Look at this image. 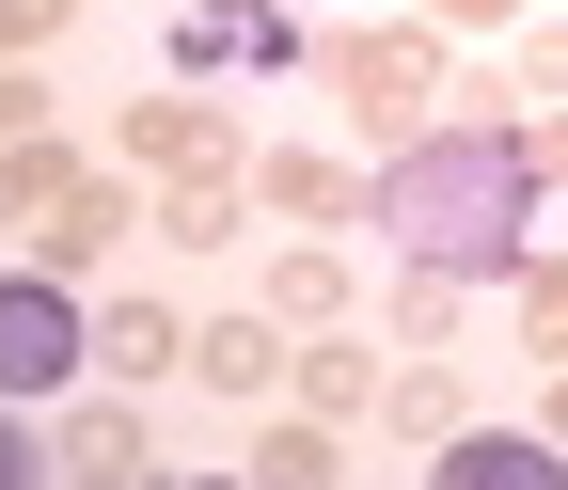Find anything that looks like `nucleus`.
Returning <instances> with one entry per match:
<instances>
[{
    "label": "nucleus",
    "mask_w": 568,
    "mask_h": 490,
    "mask_svg": "<svg viewBox=\"0 0 568 490\" xmlns=\"http://www.w3.org/2000/svg\"><path fill=\"white\" fill-rule=\"evenodd\" d=\"M364 222L410 253V269H458V286H489V269H521L537 253V159L506 143V127H410V143L379 159L364 190Z\"/></svg>",
    "instance_id": "1"
},
{
    "label": "nucleus",
    "mask_w": 568,
    "mask_h": 490,
    "mask_svg": "<svg viewBox=\"0 0 568 490\" xmlns=\"http://www.w3.org/2000/svg\"><path fill=\"white\" fill-rule=\"evenodd\" d=\"M316 63H332V96L364 111L379 143H410V127H443V32H426V17H395V32H332Z\"/></svg>",
    "instance_id": "2"
},
{
    "label": "nucleus",
    "mask_w": 568,
    "mask_h": 490,
    "mask_svg": "<svg viewBox=\"0 0 568 490\" xmlns=\"http://www.w3.org/2000/svg\"><path fill=\"white\" fill-rule=\"evenodd\" d=\"M95 364V317L63 301V269H0V396H63Z\"/></svg>",
    "instance_id": "3"
},
{
    "label": "nucleus",
    "mask_w": 568,
    "mask_h": 490,
    "mask_svg": "<svg viewBox=\"0 0 568 490\" xmlns=\"http://www.w3.org/2000/svg\"><path fill=\"white\" fill-rule=\"evenodd\" d=\"M111 143H126L142 174H237V159H253V127H237V111H205V96L174 80V96H126Z\"/></svg>",
    "instance_id": "4"
},
{
    "label": "nucleus",
    "mask_w": 568,
    "mask_h": 490,
    "mask_svg": "<svg viewBox=\"0 0 568 490\" xmlns=\"http://www.w3.org/2000/svg\"><path fill=\"white\" fill-rule=\"evenodd\" d=\"M364 190L379 174H347V159H316V143H253V206L284 238H332V222H364Z\"/></svg>",
    "instance_id": "5"
},
{
    "label": "nucleus",
    "mask_w": 568,
    "mask_h": 490,
    "mask_svg": "<svg viewBox=\"0 0 568 490\" xmlns=\"http://www.w3.org/2000/svg\"><path fill=\"white\" fill-rule=\"evenodd\" d=\"M426 459H443V490H568V443L552 428H443Z\"/></svg>",
    "instance_id": "6"
},
{
    "label": "nucleus",
    "mask_w": 568,
    "mask_h": 490,
    "mask_svg": "<svg viewBox=\"0 0 568 490\" xmlns=\"http://www.w3.org/2000/svg\"><path fill=\"white\" fill-rule=\"evenodd\" d=\"M237 206H253V159H237V174H159V206H142V222H159L174 253H222Z\"/></svg>",
    "instance_id": "7"
},
{
    "label": "nucleus",
    "mask_w": 568,
    "mask_h": 490,
    "mask_svg": "<svg viewBox=\"0 0 568 490\" xmlns=\"http://www.w3.org/2000/svg\"><path fill=\"white\" fill-rule=\"evenodd\" d=\"M190 380H205V396H268V380H284V317L253 301V317H222V332H190Z\"/></svg>",
    "instance_id": "8"
},
{
    "label": "nucleus",
    "mask_w": 568,
    "mask_h": 490,
    "mask_svg": "<svg viewBox=\"0 0 568 490\" xmlns=\"http://www.w3.org/2000/svg\"><path fill=\"white\" fill-rule=\"evenodd\" d=\"M95 364H111V380H174V364H190L174 301H95Z\"/></svg>",
    "instance_id": "9"
},
{
    "label": "nucleus",
    "mask_w": 568,
    "mask_h": 490,
    "mask_svg": "<svg viewBox=\"0 0 568 490\" xmlns=\"http://www.w3.org/2000/svg\"><path fill=\"white\" fill-rule=\"evenodd\" d=\"M63 474H159V428H142L126 396H95V411H63Z\"/></svg>",
    "instance_id": "10"
},
{
    "label": "nucleus",
    "mask_w": 568,
    "mask_h": 490,
    "mask_svg": "<svg viewBox=\"0 0 568 490\" xmlns=\"http://www.w3.org/2000/svg\"><path fill=\"white\" fill-rule=\"evenodd\" d=\"M126 222H142V206H126L111 174H80V190H63V206H48V222H32V238H48V269H95V253H111Z\"/></svg>",
    "instance_id": "11"
},
{
    "label": "nucleus",
    "mask_w": 568,
    "mask_h": 490,
    "mask_svg": "<svg viewBox=\"0 0 568 490\" xmlns=\"http://www.w3.org/2000/svg\"><path fill=\"white\" fill-rule=\"evenodd\" d=\"M253 474L268 490H332L347 474V428H332V411H284V428H253Z\"/></svg>",
    "instance_id": "12"
},
{
    "label": "nucleus",
    "mask_w": 568,
    "mask_h": 490,
    "mask_svg": "<svg viewBox=\"0 0 568 490\" xmlns=\"http://www.w3.org/2000/svg\"><path fill=\"white\" fill-rule=\"evenodd\" d=\"M379 411H395L410 443H443V428H474V380H458V348H426L410 380H379Z\"/></svg>",
    "instance_id": "13"
},
{
    "label": "nucleus",
    "mask_w": 568,
    "mask_h": 490,
    "mask_svg": "<svg viewBox=\"0 0 568 490\" xmlns=\"http://www.w3.org/2000/svg\"><path fill=\"white\" fill-rule=\"evenodd\" d=\"M63 190H80V143H48V127H17V143H0V222H48Z\"/></svg>",
    "instance_id": "14"
},
{
    "label": "nucleus",
    "mask_w": 568,
    "mask_h": 490,
    "mask_svg": "<svg viewBox=\"0 0 568 490\" xmlns=\"http://www.w3.org/2000/svg\"><path fill=\"white\" fill-rule=\"evenodd\" d=\"M347 301H364V286H347V269H332V238H301V253L268 269V317H284V332H332Z\"/></svg>",
    "instance_id": "15"
},
{
    "label": "nucleus",
    "mask_w": 568,
    "mask_h": 490,
    "mask_svg": "<svg viewBox=\"0 0 568 490\" xmlns=\"http://www.w3.org/2000/svg\"><path fill=\"white\" fill-rule=\"evenodd\" d=\"M284 396H316L332 428H347V411H379V364H364V348H332V332H301V364H284Z\"/></svg>",
    "instance_id": "16"
},
{
    "label": "nucleus",
    "mask_w": 568,
    "mask_h": 490,
    "mask_svg": "<svg viewBox=\"0 0 568 490\" xmlns=\"http://www.w3.org/2000/svg\"><path fill=\"white\" fill-rule=\"evenodd\" d=\"M222 63H253V0H190L174 17V80H222Z\"/></svg>",
    "instance_id": "17"
},
{
    "label": "nucleus",
    "mask_w": 568,
    "mask_h": 490,
    "mask_svg": "<svg viewBox=\"0 0 568 490\" xmlns=\"http://www.w3.org/2000/svg\"><path fill=\"white\" fill-rule=\"evenodd\" d=\"M379 317H395V348H458V269H410L395 253V301Z\"/></svg>",
    "instance_id": "18"
},
{
    "label": "nucleus",
    "mask_w": 568,
    "mask_h": 490,
    "mask_svg": "<svg viewBox=\"0 0 568 490\" xmlns=\"http://www.w3.org/2000/svg\"><path fill=\"white\" fill-rule=\"evenodd\" d=\"M521 348L568 364V269H537V253H521Z\"/></svg>",
    "instance_id": "19"
},
{
    "label": "nucleus",
    "mask_w": 568,
    "mask_h": 490,
    "mask_svg": "<svg viewBox=\"0 0 568 490\" xmlns=\"http://www.w3.org/2000/svg\"><path fill=\"white\" fill-rule=\"evenodd\" d=\"M458 127H521V63H474V80H443Z\"/></svg>",
    "instance_id": "20"
},
{
    "label": "nucleus",
    "mask_w": 568,
    "mask_h": 490,
    "mask_svg": "<svg viewBox=\"0 0 568 490\" xmlns=\"http://www.w3.org/2000/svg\"><path fill=\"white\" fill-rule=\"evenodd\" d=\"M253 63H268V80H301V63H316V32L284 17V0H253Z\"/></svg>",
    "instance_id": "21"
},
{
    "label": "nucleus",
    "mask_w": 568,
    "mask_h": 490,
    "mask_svg": "<svg viewBox=\"0 0 568 490\" xmlns=\"http://www.w3.org/2000/svg\"><path fill=\"white\" fill-rule=\"evenodd\" d=\"M521 96H537V111L568 96V17H537V32H521Z\"/></svg>",
    "instance_id": "22"
},
{
    "label": "nucleus",
    "mask_w": 568,
    "mask_h": 490,
    "mask_svg": "<svg viewBox=\"0 0 568 490\" xmlns=\"http://www.w3.org/2000/svg\"><path fill=\"white\" fill-rule=\"evenodd\" d=\"M410 17L443 32V48H458V32H521V0H410Z\"/></svg>",
    "instance_id": "23"
},
{
    "label": "nucleus",
    "mask_w": 568,
    "mask_h": 490,
    "mask_svg": "<svg viewBox=\"0 0 568 490\" xmlns=\"http://www.w3.org/2000/svg\"><path fill=\"white\" fill-rule=\"evenodd\" d=\"M48 32H63V0H0V63H32Z\"/></svg>",
    "instance_id": "24"
},
{
    "label": "nucleus",
    "mask_w": 568,
    "mask_h": 490,
    "mask_svg": "<svg viewBox=\"0 0 568 490\" xmlns=\"http://www.w3.org/2000/svg\"><path fill=\"white\" fill-rule=\"evenodd\" d=\"M32 474H48V443L17 428V396H0V490H32Z\"/></svg>",
    "instance_id": "25"
},
{
    "label": "nucleus",
    "mask_w": 568,
    "mask_h": 490,
    "mask_svg": "<svg viewBox=\"0 0 568 490\" xmlns=\"http://www.w3.org/2000/svg\"><path fill=\"white\" fill-rule=\"evenodd\" d=\"M521 159H537V190H568V96L537 111V143H521Z\"/></svg>",
    "instance_id": "26"
},
{
    "label": "nucleus",
    "mask_w": 568,
    "mask_h": 490,
    "mask_svg": "<svg viewBox=\"0 0 568 490\" xmlns=\"http://www.w3.org/2000/svg\"><path fill=\"white\" fill-rule=\"evenodd\" d=\"M17 127H48V96H32V63H0V143H17Z\"/></svg>",
    "instance_id": "27"
},
{
    "label": "nucleus",
    "mask_w": 568,
    "mask_h": 490,
    "mask_svg": "<svg viewBox=\"0 0 568 490\" xmlns=\"http://www.w3.org/2000/svg\"><path fill=\"white\" fill-rule=\"evenodd\" d=\"M537 428H552V443H568V364H552V396H537Z\"/></svg>",
    "instance_id": "28"
}]
</instances>
